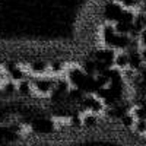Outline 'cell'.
I'll use <instances>...</instances> for the list:
<instances>
[{
    "label": "cell",
    "instance_id": "1",
    "mask_svg": "<svg viewBox=\"0 0 146 146\" xmlns=\"http://www.w3.org/2000/svg\"><path fill=\"white\" fill-rule=\"evenodd\" d=\"M31 129L38 135H50V133L54 131L56 124H54V120L42 117V118H35L31 123Z\"/></svg>",
    "mask_w": 146,
    "mask_h": 146
},
{
    "label": "cell",
    "instance_id": "2",
    "mask_svg": "<svg viewBox=\"0 0 146 146\" xmlns=\"http://www.w3.org/2000/svg\"><path fill=\"white\" fill-rule=\"evenodd\" d=\"M123 7H121L117 2H114V0H111V2H107L105 6H104V18L110 22V23H115L121 13H123Z\"/></svg>",
    "mask_w": 146,
    "mask_h": 146
},
{
    "label": "cell",
    "instance_id": "3",
    "mask_svg": "<svg viewBox=\"0 0 146 146\" xmlns=\"http://www.w3.org/2000/svg\"><path fill=\"white\" fill-rule=\"evenodd\" d=\"M54 83H56L54 80L48 79V78H38L32 82V88L41 95H48V94L51 95L54 89Z\"/></svg>",
    "mask_w": 146,
    "mask_h": 146
},
{
    "label": "cell",
    "instance_id": "4",
    "mask_svg": "<svg viewBox=\"0 0 146 146\" xmlns=\"http://www.w3.org/2000/svg\"><path fill=\"white\" fill-rule=\"evenodd\" d=\"M7 72H9V76L12 80H15V82H22V80H25V73L22 72L21 67L18 66H7Z\"/></svg>",
    "mask_w": 146,
    "mask_h": 146
},
{
    "label": "cell",
    "instance_id": "5",
    "mask_svg": "<svg viewBox=\"0 0 146 146\" xmlns=\"http://www.w3.org/2000/svg\"><path fill=\"white\" fill-rule=\"evenodd\" d=\"M18 92L22 94V95H29L31 94V89H32V85L28 82V80H22L18 83V86H16Z\"/></svg>",
    "mask_w": 146,
    "mask_h": 146
},
{
    "label": "cell",
    "instance_id": "6",
    "mask_svg": "<svg viewBox=\"0 0 146 146\" xmlns=\"http://www.w3.org/2000/svg\"><path fill=\"white\" fill-rule=\"evenodd\" d=\"M31 70L34 73H36V75H41V73H44L47 70V64H45V62H34L31 64Z\"/></svg>",
    "mask_w": 146,
    "mask_h": 146
}]
</instances>
